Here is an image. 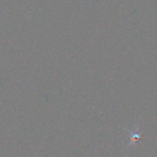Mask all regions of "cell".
<instances>
[{
	"mask_svg": "<svg viewBox=\"0 0 157 157\" xmlns=\"http://www.w3.org/2000/svg\"><path fill=\"white\" fill-rule=\"evenodd\" d=\"M131 135H132L131 143H134V144H136V143H137V141L141 138V134H140V133H138V132H136V130L134 131V132H131Z\"/></svg>",
	"mask_w": 157,
	"mask_h": 157,
	"instance_id": "cell-1",
	"label": "cell"
}]
</instances>
